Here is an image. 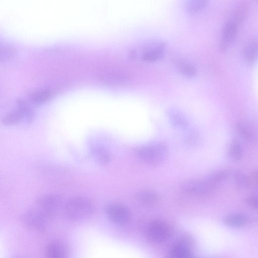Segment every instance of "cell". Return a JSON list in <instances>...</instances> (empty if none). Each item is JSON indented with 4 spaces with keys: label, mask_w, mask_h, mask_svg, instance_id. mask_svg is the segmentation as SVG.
I'll return each mask as SVG.
<instances>
[{
    "label": "cell",
    "mask_w": 258,
    "mask_h": 258,
    "mask_svg": "<svg viewBox=\"0 0 258 258\" xmlns=\"http://www.w3.org/2000/svg\"><path fill=\"white\" fill-rule=\"evenodd\" d=\"M52 96L51 92L48 90H40L31 95V99L36 103H43L49 100Z\"/></svg>",
    "instance_id": "44dd1931"
},
{
    "label": "cell",
    "mask_w": 258,
    "mask_h": 258,
    "mask_svg": "<svg viewBox=\"0 0 258 258\" xmlns=\"http://www.w3.org/2000/svg\"><path fill=\"white\" fill-rule=\"evenodd\" d=\"M137 199L143 205L152 206L158 202L159 197L155 192L152 190H144L138 193Z\"/></svg>",
    "instance_id": "2e32d148"
},
{
    "label": "cell",
    "mask_w": 258,
    "mask_h": 258,
    "mask_svg": "<svg viewBox=\"0 0 258 258\" xmlns=\"http://www.w3.org/2000/svg\"><path fill=\"white\" fill-rule=\"evenodd\" d=\"M199 133L195 130H190L187 132L185 140L187 144L190 145H196L200 141Z\"/></svg>",
    "instance_id": "d4e9b609"
},
{
    "label": "cell",
    "mask_w": 258,
    "mask_h": 258,
    "mask_svg": "<svg viewBox=\"0 0 258 258\" xmlns=\"http://www.w3.org/2000/svg\"><path fill=\"white\" fill-rule=\"evenodd\" d=\"M215 188L208 179H191L183 182L181 184V189L184 192L199 197L210 195Z\"/></svg>",
    "instance_id": "5b68a950"
},
{
    "label": "cell",
    "mask_w": 258,
    "mask_h": 258,
    "mask_svg": "<svg viewBox=\"0 0 258 258\" xmlns=\"http://www.w3.org/2000/svg\"><path fill=\"white\" fill-rule=\"evenodd\" d=\"M167 149L162 142H156L139 147L136 150L139 158L146 164L157 165L166 157Z\"/></svg>",
    "instance_id": "7a4b0ae2"
},
{
    "label": "cell",
    "mask_w": 258,
    "mask_h": 258,
    "mask_svg": "<svg viewBox=\"0 0 258 258\" xmlns=\"http://www.w3.org/2000/svg\"><path fill=\"white\" fill-rule=\"evenodd\" d=\"M245 60L249 64L255 62L258 59V39H255L244 48L243 51Z\"/></svg>",
    "instance_id": "4fadbf2b"
},
{
    "label": "cell",
    "mask_w": 258,
    "mask_h": 258,
    "mask_svg": "<svg viewBox=\"0 0 258 258\" xmlns=\"http://www.w3.org/2000/svg\"><path fill=\"white\" fill-rule=\"evenodd\" d=\"M93 155L95 159L100 164H105L110 161V155L104 149L95 147L92 150Z\"/></svg>",
    "instance_id": "ffe728a7"
},
{
    "label": "cell",
    "mask_w": 258,
    "mask_h": 258,
    "mask_svg": "<svg viewBox=\"0 0 258 258\" xmlns=\"http://www.w3.org/2000/svg\"><path fill=\"white\" fill-rule=\"evenodd\" d=\"M251 179L252 181L258 184V169L253 171Z\"/></svg>",
    "instance_id": "4316f807"
},
{
    "label": "cell",
    "mask_w": 258,
    "mask_h": 258,
    "mask_svg": "<svg viewBox=\"0 0 258 258\" xmlns=\"http://www.w3.org/2000/svg\"><path fill=\"white\" fill-rule=\"evenodd\" d=\"M66 203L61 197L49 195L38 199L35 207L51 218L61 213L64 214Z\"/></svg>",
    "instance_id": "3957f363"
},
{
    "label": "cell",
    "mask_w": 258,
    "mask_h": 258,
    "mask_svg": "<svg viewBox=\"0 0 258 258\" xmlns=\"http://www.w3.org/2000/svg\"><path fill=\"white\" fill-rule=\"evenodd\" d=\"M245 203L250 207L258 210V197L249 196L245 198Z\"/></svg>",
    "instance_id": "484cf974"
},
{
    "label": "cell",
    "mask_w": 258,
    "mask_h": 258,
    "mask_svg": "<svg viewBox=\"0 0 258 258\" xmlns=\"http://www.w3.org/2000/svg\"><path fill=\"white\" fill-rule=\"evenodd\" d=\"M24 117V114L19 109L6 116L3 119V123L7 125H13L18 123Z\"/></svg>",
    "instance_id": "7402d4cb"
},
{
    "label": "cell",
    "mask_w": 258,
    "mask_h": 258,
    "mask_svg": "<svg viewBox=\"0 0 258 258\" xmlns=\"http://www.w3.org/2000/svg\"><path fill=\"white\" fill-rule=\"evenodd\" d=\"M237 131L239 136L247 141L253 139V135L250 129L243 124H239L237 126Z\"/></svg>",
    "instance_id": "cb8c5ba5"
},
{
    "label": "cell",
    "mask_w": 258,
    "mask_h": 258,
    "mask_svg": "<svg viewBox=\"0 0 258 258\" xmlns=\"http://www.w3.org/2000/svg\"><path fill=\"white\" fill-rule=\"evenodd\" d=\"M192 254L189 243L186 240L179 241L173 245L170 251V256L175 258L190 257Z\"/></svg>",
    "instance_id": "8fae6325"
},
{
    "label": "cell",
    "mask_w": 258,
    "mask_h": 258,
    "mask_svg": "<svg viewBox=\"0 0 258 258\" xmlns=\"http://www.w3.org/2000/svg\"><path fill=\"white\" fill-rule=\"evenodd\" d=\"M166 44L161 40H152L143 48L142 58L146 61L154 62L160 59L165 51Z\"/></svg>",
    "instance_id": "52a82bcc"
},
{
    "label": "cell",
    "mask_w": 258,
    "mask_h": 258,
    "mask_svg": "<svg viewBox=\"0 0 258 258\" xmlns=\"http://www.w3.org/2000/svg\"><path fill=\"white\" fill-rule=\"evenodd\" d=\"M94 211V206L89 200L75 197L66 202L64 214L72 220L80 221L90 218Z\"/></svg>",
    "instance_id": "6da1fadb"
},
{
    "label": "cell",
    "mask_w": 258,
    "mask_h": 258,
    "mask_svg": "<svg viewBox=\"0 0 258 258\" xmlns=\"http://www.w3.org/2000/svg\"><path fill=\"white\" fill-rule=\"evenodd\" d=\"M105 211L109 219L116 224H124L128 222L130 218L129 210L120 204H109L106 207Z\"/></svg>",
    "instance_id": "ba28073f"
},
{
    "label": "cell",
    "mask_w": 258,
    "mask_h": 258,
    "mask_svg": "<svg viewBox=\"0 0 258 258\" xmlns=\"http://www.w3.org/2000/svg\"><path fill=\"white\" fill-rule=\"evenodd\" d=\"M45 254L50 258H62L67 256L68 250L62 242L54 241L49 243L46 247Z\"/></svg>",
    "instance_id": "30bf717a"
},
{
    "label": "cell",
    "mask_w": 258,
    "mask_h": 258,
    "mask_svg": "<svg viewBox=\"0 0 258 258\" xmlns=\"http://www.w3.org/2000/svg\"><path fill=\"white\" fill-rule=\"evenodd\" d=\"M224 223L231 227H241L248 222V218L245 215L236 213L229 215L225 217Z\"/></svg>",
    "instance_id": "5bb4252c"
},
{
    "label": "cell",
    "mask_w": 258,
    "mask_h": 258,
    "mask_svg": "<svg viewBox=\"0 0 258 258\" xmlns=\"http://www.w3.org/2000/svg\"><path fill=\"white\" fill-rule=\"evenodd\" d=\"M50 219L35 207L25 212L22 217L25 226L30 230L36 231L45 229Z\"/></svg>",
    "instance_id": "277c9868"
},
{
    "label": "cell",
    "mask_w": 258,
    "mask_h": 258,
    "mask_svg": "<svg viewBox=\"0 0 258 258\" xmlns=\"http://www.w3.org/2000/svg\"><path fill=\"white\" fill-rule=\"evenodd\" d=\"M175 64L180 73L187 78H192L197 74L195 67L188 61L179 58L175 61Z\"/></svg>",
    "instance_id": "9a60e30c"
},
{
    "label": "cell",
    "mask_w": 258,
    "mask_h": 258,
    "mask_svg": "<svg viewBox=\"0 0 258 258\" xmlns=\"http://www.w3.org/2000/svg\"><path fill=\"white\" fill-rule=\"evenodd\" d=\"M228 155L233 161H239L242 156V149L241 145L237 140L231 142L228 149Z\"/></svg>",
    "instance_id": "ac0fdd59"
},
{
    "label": "cell",
    "mask_w": 258,
    "mask_h": 258,
    "mask_svg": "<svg viewBox=\"0 0 258 258\" xmlns=\"http://www.w3.org/2000/svg\"><path fill=\"white\" fill-rule=\"evenodd\" d=\"M238 24L230 21L225 25L220 41L219 47L221 51L226 50L235 39L237 33Z\"/></svg>",
    "instance_id": "9c48e42d"
},
{
    "label": "cell",
    "mask_w": 258,
    "mask_h": 258,
    "mask_svg": "<svg viewBox=\"0 0 258 258\" xmlns=\"http://www.w3.org/2000/svg\"><path fill=\"white\" fill-rule=\"evenodd\" d=\"M147 233L149 238L156 242H162L168 239L172 234V229L166 222L156 220L148 226Z\"/></svg>",
    "instance_id": "8992f818"
},
{
    "label": "cell",
    "mask_w": 258,
    "mask_h": 258,
    "mask_svg": "<svg viewBox=\"0 0 258 258\" xmlns=\"http://www.w3.org/2000/svg\"><path fill=\"white\" fill-rule=\"evenodd\" d=\"M167 116L172 125L176 127L185 128L189 124V121L186 116L176 108H171L168 109Z\"/></svg>",
    "instance_id": "7c38bea8"
},
{
    "label": "cell",
    "mask_w": 258,
    "mask_h": 258,
    "mask_svg": "<svg viewBox=\"0 0 258 258\" xmlns=\"http://www.w3.org/2000/svg\"><path fill=\"white\" fill-rule=\"evenodd\" d=\"M209 0H184V6L186 12L196 14L205 8Z\"/></svg>",
    "instance_id": "e0dca14e"
},
{
    "label": "cell",
    "mask_w": 258,
    "mask_h": 258,
    "mask_svg": "<svg viewBox=\"0 0 258 258\" xmlns=\"http://www.w3.org/2000/svg\"><path fill=\"white\" fill-rule=\"evenodd\" d=\"M227 173L224 171H216L212 173L209 178V181L216 187L227 177Z\"/></svg>",
    "instance_id": "603a6c76"
},
{
    "label": "cell",
    "mask_w": 258,
    "mask_h": 258,
    "mask_svg": "<svg viewBox=\"0 0 258 258\" xmlns=\"http://www.w3.org/2000/svg\"><path fill=\"white\" fill-rule=\"evenodd\" d=\"M234 178L235 184L239 188L246 189L252 186V179L242 172H236Z\"/></svg>",
    "instance_id": "d6986e66"
}]
</instances>
